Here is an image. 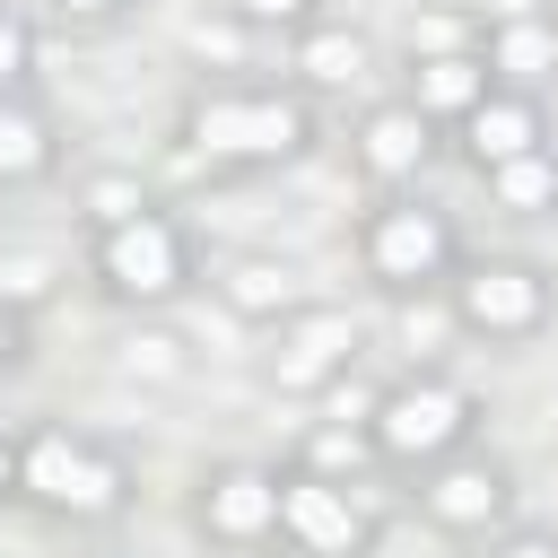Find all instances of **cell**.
I'll list each match as a JSON object with an SVG mask.
<instances>
[{"instance_id": "cell-9", "label": "cell", "mask_w": 558, "mask_h": 558, "mask_svg": "<svg viewBox=\"0 0 558 558\" xmlns=\"http://www.w3.org/2000/svg\"><path fill=\"white\" fill-rule=\"evenodd\" d=\"M192 532L227 558H262L279 549V462H209L192 480Z\"/></svg>"}, {"instance_id": "cell-22", "label": "cell", "mask_w": 558, "mask_h": 558, "mask_svg": "<svg viewBox=\"0 0 558 558\" xmlns=\"http://www.w3.org/2000/svg\"><path fill=\"white\" fill-rule=\"evenodd\" d=\"M436 52H480V9H453V0L410 9V26H401V61H436Z\"/></svg>"}, {"instance_id": "cell-26", "label": "cell", "mask_w": 558, "mask_h": 558, "mask_svg": "<svg viewBox=\"0 0 558 558\" xmlns=\"http://www.w3.org/2000/svg\"><path fill=\"white\" fill-rule=\"evenodd\" d=\"M0 87H35V26L0 0Z\"/></svg>"}, {"instance_id": "cell-15", "label": "cell", "mask_w": 558, "mask_h": 558, "mask_svg": "<svg viewBox=\"0 0 558 558\" xmlns=\"http://www.w3.org/2000/svg\"><path fill=\"white\" fill-rule=\"evenodd\" d=\"M61 174V122L35 87H0V192H35Z\"/></svg>"}, {"instance_id": "cell-3", "label": "cell", "mask_w": 558, "mask_h": 558, "mask_svg": "<svg viewBox=\"0 0 558 558\" xmlns=\"http://www.w3.org/2000/svg\"><path fill=\"white\" fill-rule=\"evenodd\" d=\"M480 392L453 375V366H410V375H392L384 384V401H375V418H366V436H375V462L384 471H436V462H453V453H471L480 445Z\"/></svg>"}, {"instance_id": "cell-20", "label": "cell", "mask_w": 558, "mask_h": 558, "mask_svg": "<svg viewBox=\"0 0 558 558\" xmlns=\"http://www.w3.org/2000/svg\"><path fill=\"white\" fill-rule=\"evenodd\" d=\"M480 183H488V209H506V218H549V209H558V140L532 148V157H514V166H497V174H480Z\"/></svg>"}, {"instance_id": "cell-25", "label": "cell", "mask_w": 558, "mask_h": 558, "mask_svg": "<svg viewBox=\"0 0 558 558\" xmlns=\"http://www.w3.org/2000/svg\"><path fill=\"white\" fill-rule=\"evenodd\" d=\"M253 44H296L305 26H323V0H218Z\"/></svg>"}, {"instance_id": "cell-11", "label": "cell", "mask_w": 558, "mask_h": 558, "mask_svg": "<svg viewBox=\"0 0 558 558\" xmlns=\"http://www.w3.org/2000/svg\"><path fill=\"white\" fill-rule=\"evenodd\" d=\"M436 148H445V131H436L410 96H375V105H357V122H349V166H357L366 192H418L427 166H436Z\"/></svg>"}, {"instance_id": "cell-2", "label": "cell", "mask_w": 558, "mask_h": 558, "mask_svg": "<svg viewBox=\"0 0 558 558\" xmlns=\"http://www.w3.org/2000/svg\"><path fill=\"white\" fill-rule=\"evenodd\" d=\"M78 270H87V288H96L113 314L157 323L166 305H183V296L201 288V235L157 201V209H140V218L87 235V262H78Z\"/></svg>"}, {"instance_id": "cell-29", "label": "cell", "mask_w": 558, "mask_h": 558, "mask_svg": "<svg viewBox=\"0 0 558 558\" xmlns=\"http://www.w3.org/2000/svg\"><path fill=\"white\" fill-rule=\"evenodd\" d=\"M488 558H558V523H506L488 541Z\"/></svg>"}, {"instance_id": "cell-18", "label": "cell", "mask_w": 558, "mask_h": 558, "mask_svg": "<svg viewBox=\"0 0 558 558\" xmlns=\"http://www.w3.org/2000/svg\"><path fill=\"white\" fill-rule=\"evenodd\" d=\"M288 462L314 471V480H340V488H366V480L384 471V462H375V436H366V427H331V418H314Z\"/></svg>"}, {"instance_id": "cell-10", "label": "cell", "mask_w": 558, "mask_h": 558, "mask_svg": "<svg viewBox=\"0 0 558 558\" xmlns=\"http://www.w3.org/2000/svg\"><path fill=\"white\" fill-rule=\"evenodd\" d=\"M375 541H384V523L357 488L279 462V549H296V558H375Z\"/></svg>"}, {"instance_id": "cell-5", "label": "cell", "mask_w": 558, "mask_h": 558, "mask_svg": "<svg viewBox=\"0 0 558 558\" xmlns=\"http://www.w3.org/2000/svg\"><path fill=\"white\" fill-rule=\"evenodd\" d=\"M17 497L52 523H113L131 514L140 480L131 462L105 445V436H78V427H26L17 436Z\"/></svg>"}, {"instance_id": "cell-13", "label": "cell", "mask_w": 558, "mask_h": 558, "mask_svg": "<svg viewBox=\"0 0 558 558\" xmlns=\"http://www.w3.org/2000/svg\"><path fill=\"white\" fill-rule=\"evenodd\" d=\"M462 157H471V174H497V166H514V157H532V148H549V105L532 96V87H497L462 131Z\"/></svg>"}, {"instance_id": "cell-23", "label": "cell", "mask_w": 558, "mask_h": 558, "mask_svg": "<svg viewBox=\"0 0 558 558\" xmlns=\"http://www.w3.org/2000/svg\"><path fill=\"white\" fill-rule=\"evenodd\" d=\"M78 209H87V235H105V227H122V218L157 209V192H148L131 166H96V174L78 183Z\"/></svg>"}, {"instance_id": "cell-1", "label": "cell", "mask_w": 558, "mask_h": 558, "mask_svg": "<svg viewBox=\"0 0 558 558\" xmlns=\"http://www.w3.org/2000/svg\"><path fill=\"white\" fill-rule=\"evenodd\" d=\"M323 140V113L305 87L288 78H201L183 105H174V148L201 157L209 174H270V166H296L314 157Z\"/></svg>"}, {"instance_id": "cell-16", "label": "cell", "mask_w": 558, "mask_h": 558, "mask_svg": "<svg viewBox=\"0 0 558 558\" xmlns=\"http://www.w3.org/2000/svg\"><path fill=\"white\" fill-rule=\"evenodd\" d=\"M366 70H375V35L349 17H323L288 44V87H305V96H349V87H366Z\"/></svg>"}, {"instance_id": "cell-21", "label": "cell", "mask_w": 558, "mask_h": 558, "mask_svg": "<svg viewBox=\"0 0 558 558\" xmlns=\"http://www.w3.org/2000/svg\"><path fill=\"white\" fill-rule=\"evenodd\" d=\"M61 279H70V262H61V253H44V244H9V253H0V305H9V314H26V323L61 296Z\"/></svg>"}, {"instance_id": "cell-31", "label": "cell", "mask_w": 558, "mask_h": 558, "mask_svg": "<svg viewBox=\"0 0 558 558\" xmlns=\"http://www.w3.org/2000/svg\"><path fill=\"white\" fill-rule=\"evenodd\" d=\"M17 497V436H0V506Z\"/></svg>"}, {"instance_id": "cell-8", "label": "cell", "mask_w": 558, "mask_h": 558, "mask_svg": "<svg viewBox=\"0 0 558 558\" xmlns=\"http://www.w3.org/2000/svg\"><path fill=\"white\" fill-rule=\"evenodd\" d=\"M418 514H427V532H445V541H497L506 523H514V506H523V480H514V462L506 453H488V445H471V453H453V462H436V471H418Z\"/></svg>"}, {"instance_id": "cell-24", "label": "cell", "mask_w": 558, "mask_h": 558, "mask_svg": "<svg viewBox=\"0 0 558 558\" xmlns=\"http://www.w3.org/2000/svg\"><path fill=\"white\" fill-rule=\"evenodd\" d=\"M113 366L140 375V384H183V375H192V349H183L166 323H131L122 349H113Z\"/></svg>"}, {"instance_id": "cell-6", "label": "cell", "mask_w": 558, "mask_h": 558, "mask_svg": "<svg viewBox=\"0 0 558 558\" xmlns=\"http://www.w3.org/2000/svg\"><path fill=\"white\" fill-rule=\"evenodd\" d=\"M445 296H453L462 340H488V349H532L558 323V279L532 253H462Z\"/></svg>"}, {"instance_id": "cell-7", "label": "cell", "mask_w": 558, "mask_h": 558, "mask_svg": "<svg viewBox=\"0 0 558 558\" xmlns=\"http://www.w3.org/2000/svg\"><path fill=\"white\" fill-rule=\"evenodd\" d=\"M357 357H366V323H357L340 296L288 305V314L270 323V349H262V366H270V384H279L288 401H323L340 375H357Z\"/></svg>"}, {"instance_id": "cell-17", "label": "cell", "mask_w": 558, "mask_h": 558, "mask_svg": "<svg viewBox=\"0 0 558 558\" xmlns=\"http://www.w3.org/2000/svg\"><path fill=\"white\" fill-rule=\"evenodd\" d=\"M401 96H410L436 131H462V122L497 96V78H488L480 52H436V61H401Z\"/></svg>"}, {"instance_id": "cell-4", "label": "cell", "mask_w": 558, "mask_h": 558, "mask_svg": "<svg viewBox=\"0 0 558 558\" xmlns=\"http://www.w3.org/2000/svg\"><path fill=\"white\" fill-rule=\"evenodd\" d=\"M349 253H357V279L392 305V296L445 288L462 270V227L418 192H375L357 209V227H349Z\"/></svg>"}, {"instance_id": "cell-12", "label": "cell", "mask_w": 558, "mask_h": 558, "mask_svg": "<svg viewBox=\"0 0 558 558\" xmlns=\"http://www.w3.org/2000/svg\"><path fill=\"white\" fill-rule=\"evenodd\" d=\"M480 61H488V78L497 87H549L558 78V9H497V17H480Z\"/></svg>"}, {"instance_id": "cell-19", "label": "cell", "mask_w": 558, "mask_h": 558, "mask_svg": "<svg viewBox=\"0 0 558 558\" xmlns=\"http://www.w3.org/2000/svg\"><path fill=\"white\" fill-rule=\"evenodd\" d=\"M392 340H401V357H410V366H445V349L462 340V323H453V296H445V288L392 296Z\"/></svg>"}, {"instance_id": "cell-27", "label": "cell", "mask_w": 558, "mask_h": 558, "mask_svg": "<svg viewBox=\"0 0 558 558\" xmlns=\"http://www.w3.org/2000/svg\"><path fill=\"white\" fill-rule=\"evenodd\" d=\"M375 401H384V384H357V375H340V384H331L314 410H323L331 427H366V418H375Z\"/></svg>"}, {"instance_id": "cell-30", "label": "cell", "mask_w": 558, "mask_h": 558, "mask_svg": "<svg viewBox=\"0 0 558 558\" xmlns=\"http://www.w3.org/2000/svg\"><path fill=\"white\" fill-rule=\"evenodd\" d=\"M17 366H26V314H9V305H0V384H9Z\"/></svg>"}, {"instance_id": "cell-28", "label": "cell", "mask_w": 558, "mask_h": 558, "mask_svg": "<svg viewBox=\"0 0 558 558\" xmlns=\"http://www.w3.org/2000/svg\"><path fill=\"white\" fill-rule=\"evenodd\" d=\"M140 0H44V17L52 26H70V35H96V26H122Z\"/></svg>"}, {"instance_id": "cell-14", "label": "cell", "mask_w": 558, "mask_h": 558, "mask_svg": "<svg viewBox=\"0 0 558 558\" xmlns=\"http://www.w3.org/2000/svg\"><path fill=\"white\" fill-rule=\"evenodd\" d=\"M209 296H218L235 323H253V331H270L288 305H305L288 253H218V262H209Z\"/></svg>"}]
</instances>
